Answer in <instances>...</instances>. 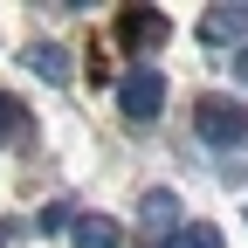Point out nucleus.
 Listing matches in <instances>:
<instances>
[{
	"instance_id": "8",
	"label": "nucleus",
	"mask_w": 248,
	"mask_h": 248,
	"mask_svg": "<svg viewBox=\"0 0 248 248\" xmlns=\"http://www.w3.org/2000/svg\"><path fill=\"white\" fill-rule=\"evenodd\" d=\"M166 248H221V228H207V221H186L179 234H166Z\"/></svg>"
},
{
	"instance_id": "5",
	"label": "nucleus",
	"mask_w": 248,
	"mask_h": 248,
	"mask_svg": "<svg viewBox=\"0 0 248 248\" xmlns=\"http://www.w3.org/2000/svg\"><path fill=\"white\" fill-rule=\"evenodd\" d=\"M28 69H35V76H48V83H62V76H69V55H62V48H48V42H35V48H28Z\"/></svg>"
},
{
	"instance_id": "4",
	"label": "nucleus",
	"mask_w": 248,
	"mask_h": 248,
	"mask_svg": "<svg viewBox=\"0 0 248 248\" xmlns=\"http://www.w3.org/2000/svg\"><path fill=\"white\" fill-rule=\"evenodd\" d=\"M69 241H76V248H124V234H117V221H104V214H83Z\"/></svg>"
},
{
	"instance_id": "7",
	"label": "nucleus",
	"mask_w": 248,
	"mask_h": 248,
	"mask_svg": "<svg viewBox=\"0 0 248 248\" xmlns=\"http://www.w3.org/2000/svg\"><path fill=\"white\" fill-rule=\"evenodd\" d=\"M145 228H159V234L179 228V200L172 193H145Z\"/></svg>"
},
{
	"instance_id": "3",
	"label": "nucleus",
	"mask_w": 248,
	"mask_h": 248,
	"mask_svg": "<svg viewBox=\"0 0 248 248\" xmlns=\"http://www.w3.org/2000/svg\"><path fill=\"white\" fill-rule=\"evenodd\" d=\"M200 35H207V42H248V0H221V7H207Z\"/></svg>"
},
{
	"instance_id": "2",
	"label": "nucleus",
	"mask_w": 248,
	"mask_h": 248,
	"mask_svg": "<svg viewBox=\"0 0 248 248\" xmlns=\"http://www.w3.org/2000/svg\"><path fill=\"white\" fill-rule=\"evenodd\" d=\"M200 138L207 145H248V110L241 104H228V97H200Z\"/></svg>"
},
{
	"instance_id": "10",
	"label": "nucleus",
	"mask_w": 248,
	"mask_h": 248,
	"mask_svg": "<svg viewBox=\"0 0 248 248\" xmlns=\"http://www.w3.org/2000/svg\"><path fill=\"white\" fill-rule=\"evenodd\" d=\"M7 234H21V228H14V221H0V241H7Z\"/></svg>"
},
{
	"instance_id": "1",
	"label": "nucleus",
	"mask_w": 248,
	"mask_h": 248,
	"mask_svg": "<svg viewBox=\"0 0 248 248\" xmlns=\"http://www.w3.org/2000/svg\"><path fill=\"white\" fill-rule=\"evenodd\" d=\"M159 104H166V76L159 69H124L117 76V110L131 117V124H152Z\"/></svg>"
},
{
	"instance_id": "11",
	"label": "nucleus",
	"mask_w": 248,
	"mask_h": 248,
	"mask_svg": "<svg viewBox=\"0 0 248 248\" xmlns=\"http://www.w3.org/2000/svg\"><path fill=\"white\" fill-rule=\"evenodd\" d=\"M241 83H248V48H241Z\"/></svg>"
},
{
	"instance_id": "9",
	"label": "nucleus",
	"mask_w": 248,
	"mask_h": 248,
	"mask_svg": "<svg viewBox=\"0 0 248 248\" xmlns=\"http://www.w3.org/2000/svg\"><path fill=\"white\" fill-rule=\"evenodd\" d=\"M124 35H131V42H152V35H159V21H152V7H138V21L124 28Z\"/></svg>"
},
{
	"instance_id": "6",
	"label": "nucleus",
	"mask_w": 248,
	"mask_h": 248,
	"mask_svg": "<svg viewBox=\"0 0 248 248\" xmlns=\"http://www.w3.org/2000/svg\"><path fill=\"white\" fill-rule=\"evenodd\" d=\"M21 138H28V104L0 97V145H21Z\"/></svg>"
}]
</instances>
